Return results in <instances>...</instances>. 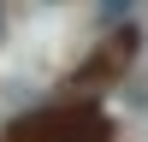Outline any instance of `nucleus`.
Here are the masks:
<instances>
[{
  "label": "nucleus",
  "mask_w": 148,
  "mask_h": 142,
  "mask_svg": "<svg viewBox=\"0 0 148 142\" xmlns=\"http://www.w3.org/2000/svg\"><path fill=\"white\" fill-rule=\"evenodd\" d=\"M24 142H107V118L95 106H71V113H47L36 130H24Z\"/></svg>",
  "instance_id": "nucleus-1"
},
{
  "label": "nucleus",
  "mask_w": 148,
  "mask_h": 142,
  "mask_svg": "<svg viewBox=\"0 0 148 142\" xmlns=\"http://www.w3.org/2000/svg\"><path fill=\"white\" fill-rule=\"evenodd\" d=\"M0 30H6V6H0Z\"/></svg>",
  "instance_id": "nucleus-3"
},
{
  "label": "nucleus",
  "mask_w": 148,
  "mask_h": 142,
  "mask_svg": "<svg viewBox=\"0 0 148 142\" xmlns=\"http://www.w3.org/2000/svg\"><path fill=\"white\" fill-rule=\"evenodd\" d=\"M119 12H130V0H101V18L107 24H119Z\"/></svg>",
  "instance_id": "nucleus-2"
}]
</instances>
